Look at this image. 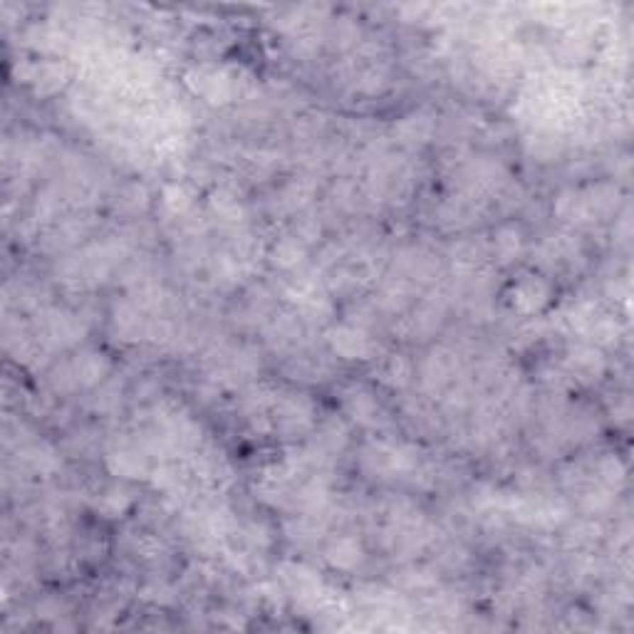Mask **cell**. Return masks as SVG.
Returning a JSON list of instances; mask_svg holds the SVG:
<instances>
[{"mask_svg": "<svg viewBox=\"0 0 634 634\" xmlns=\"http://www.w3.org/2000/svg\"><path fill=\"white\" fill-rule=\"evenodd\" d=\"M330 342H332V347H335L337 355L347 357V360H365L372 350L369 337L352 325L335 327V330L330 332Z\"/></svg>", "mask_w": 634, "mask_h": 634, "instance_id": "1", "label": "cell"}, {"mask_svg": "<svg viewBox=\"0 0 634 634\" xmlns=\"http://www.w3.org/2000/svg\"><path fill=\"white\" fill-rule=\"evenodd\" d=\"M327 560L335 567H340V570H352L362 560L360 543L352 540V538H340V540H335L327 547Z\"/></svg>", "mask_w": 634, "mask_h": 634, "instance_id": "2", "label": "cell"}, {"mask_svg": "<svg viewBox=\"0 0 634 634\" xmlns=\"http://www.w3.org/2000/svg\"><path fill=\"white\" fill-rule=\"evenodd\" d=\"M545 300H547V285L543 280L528 278L516 288V303L525 313H535Z\"/></svg>", "mask_w": 634, "mask_h": 634, "instance_id": "3", "label": "cell"}, {"mask_svg": "<svg viewBox=\"0 0 634 634\" xmlns=\"http://www.w3.org/2000/svg\"><path fill=\"white\" fill-rule=\"evenodd\" d=\"M382 374H384V382L386 384H394V386H401L409 382V362L401 360V357H389L384 365V369H382Z\"/></svg>", "mask_w": 634, "mask_h": 634, "instance_id": "4", "label": "cell"}, {"mask_svg": "<svg viewBox=\"0 0 634 634\" xmlns=\"http://www.w3.org/2000/svg\"><path fill=\"white\" fill-rule=\"evenodd\" d=\"M300 260H303V245L298 240H283L275 248V263H280L283 268H293Z\"/></svg>", "mask_w": 634, "mask_h": 634, "instance_id": "5", "label": "cell"}, {"mask_svg": "<svg viewBox=\"0 0 634 634\" xmlns=\"http://www.w3.org/2000/svg\"><path fill=\"white\" fill-rule=\"evenodd\" d=\"M164 204L171 213H184V211L191 206V196L184 186H169V189L164 191Z\"/></svg>", "mask_w": 634, "mask_h": 634, "instance_id": "6", "label": "cell"}, {"mask_svg": "<svg viewBox=\"0 0 634 634\" xmlns=\"http://www.w3.org/2000/svg\"><path fill=\"white\" fill-rule=\"evenodd\" d=\"M518 245H521V238H518V233L513 228H506L498 233L496 250H498V255H501V260H511L513 255L518 253Z\"/></svg>", "mask_w": 634, "mask_h": 634, "instance_id": "7", "label": "cell"}, {"mask_svg": "<svg viewBox=\"0 0 634 634\" xmlns=\"http://www.w3.org/2000/svg\"><path fill=\"white\" fill-rule=\"evenodd\" d=\"M213 206H216V211H218L221 216H226V218H230V221H233V216L240 213L238 199H233L230 194H223V191L213 196Z\"/></svg>", "mask_w": 634, "mask_h": 634, "instance_id": "8", "label": "cell"}]
</instances>
